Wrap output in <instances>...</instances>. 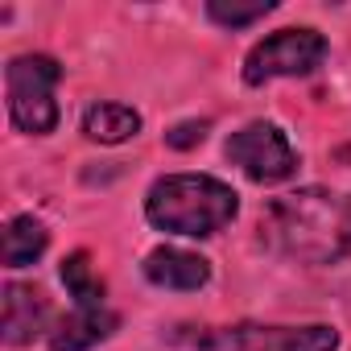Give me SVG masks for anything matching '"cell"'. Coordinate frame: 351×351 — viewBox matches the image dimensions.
Masks as SVG:
<instances>
[{"label":"cell","instance_id":"cell-1","mask_svg":"<svg viewBox=\"0 0 351 351\" xmlns=\"http://www.w3.org/2000/svg\"><path fill=\"white\" fill-rule=\"evenodd\" d=\"M261 240L277 256L302 265H330L351 252V199L318 186L273 199L261 219Z\"/></svg>","mask_w":351,"mask_h":351},{"label":"cell","instance_id":"cell-2","mask_svg":"<svg viewBox=\"0 0 351 351\" xmlns=\"http://www.w3.org/2000/svg\"><path fill=\"white\" fill-rule=\"evenodd\" d=\"M236 211H240L236 191L211 173H169V178L153 182L145 199V215L153 228L191 240L223 232L236 219Z\"/></svg>","mask_w":351,"mask_h":351},{"label":"cell","instance_id":"cell-3","mask_svg":"<svg viewBox=\"0 0 351 351\" xmlns=\"http://www.w3.org/2000/svg\"><path fill=\"white\" fill-rule=\"evenodd\" d=\"M62 79V66L46 54H21L9 62L5 83H9V116L21 132H50L58 124V104H54V83Z\"/></svg>","mask_w":351,"mask_h":351},{"label":"cell","instance_id":"cell-4","mask_svg":"<svg viewBox=\"0 0 351 351\" xmlns=\"http://www.w3.org/2000/svg\"><path fill=\"white\" fill-rule=\"evenodd\" d=\"M326 58V38L314 29H281L273 38H265L261 46H252V54L244 58V83L261 87L269 79H293V75H310L318 71Z\"/></svg>","mask_w":351,"mask_h":351},{"label":"cell","instance_id":"cell-5","mask_svg":"<svg viewBox=\"0 0 351 351\" xmlns=\"http://www.w3.org/2000/svg\"><path fill=\"white\" fill-rule=\"evenodd\" d=\"M339 335L330 326H223L211 330L199 351H335Z\"/></svg>","mask_w":351,"mask_h":351},{"label":"cell","instance_id":"cell-6","mask_svg":"<svg viewBox=\"0 0 351 351\" xmlns=\"http://www.w3.org/2000/svg\"><path fill=\"white\" fill-rule=\"evenodd\" d=\"M228 161L240 165L252 182H285L298 169V153L277 124H248L228 141Z\"/></svg>","mask_w":351,"mask_h":351},{"label":"cell","instance_id":"cell-7","mask_svg":"<svg viewBox=\"0 0 351 351\" xmlns=\"http://www.w3.org/2000/svg\"><path fill=\"white\" fill-rule=\"evenodd\" d=\"M145 277L161 289H203L211 277V265L186 248H153L145 256Z\"/></svg>","mask_w":351,"mask_h":351},{"label":"cell","instance_id":"cell-8","mask_svg":"<svg viewBox=\"0 0 351 351\" xmlns=\"http://www.w3.org/2000/svg\"><path fill=\"white\" fill-rule=\"evenodd\" d=\"M116 326H120V318L112 310H104V306H79L71 318H62L50 330V347L54 351H87V347L104 343Z\"/></svg>","mask_w":351,"mask_h":351},{"label":"cell","instance_id":"cell-9","mask_svg":"<svg viewBox=\"0 0 351 351\" xmlns=\"http://www.w3.org/2000/svg\"><path fill=\"white\" fill-rule=\"evenodd\" d=\"M46 326V298L34 285H5V343H29Z\"/></svg>","mask_w":351,"mask_h":351},{"label":"cell","instance_id":"cell-10","mask_svg":"<svg viewBox=\"0 0 351 351\" xmlns=\"http://www.w3.org/2000/svg\"><path fill=\"white\" fill-rule=\"evenodd\" d=\"M83 132L99 145H120V141L141 132V116L128 104H95L83 116Z\"/></svg>","mask_w":351,"mask_h":351},{"label":"cell","instance_id":"cell-11","mask_svg":"<svg viewBox=\"0 0 351 351\" xmlns=\"http://www.w3.org/2000/svg\"><path fill=\"white\" fill-rule=\"evenodd\" d=\"M46 244H50L46 228H42L34 215H17V219L5 228V265H9V269H25V265H34V261L46 252Z\"/></svg>","mask_w":351,"mask_h":351},{"label":"cell","instance_id":"cell-12","mask_svg":"<svg viewBox=\"0 0 351 351\" xmlns=\"http://www.w3.org/2000/svg\"><path fill=\"white\" fill-rule=\"evenodd\" d=\"M62 285L79 306H104V281L91 273V256L87 252H71L62 261Z\"/></svg>","mask_w":351,"mask_h":351},{"label":"cell","instance_id":"cell-13","mask_svg":"<svg viewBox=\"0 0 351 351\" xmlns=\"http://www.w3.org/2000/svg\"><path fill=\"white\" fill-rule=\"evenodd\" d=\"M273 9H277L273 0H248V5H240V0H211V5H207L211 21H219L228 29H244V25L261 21V17H269Z\"/></svg>","mask_w":351,"mask_h":351},{"label":"cell","instance_id":"cell-14","mask_svg":"<svg viewBox=\"0 0 351 351\" xmlns=\"http://www.w3.org/2000/svg\"><path fill=\"white\" fill-rule=\"evenodd\" d=\"M203 136H207V120H182L165 132V145L169 149H195Z\"/></svg>","mask_w":351,"mask_h":351}]
</instances>
